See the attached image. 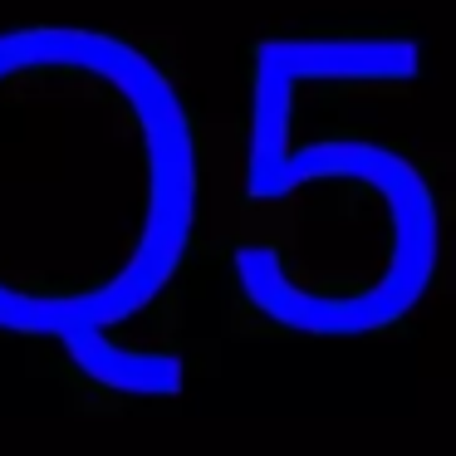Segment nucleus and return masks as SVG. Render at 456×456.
<instances>
[{
    "mask_svg": "<svg viewBox=\"0 0 456 456\" xmlns=\"http://www.w3.org/2000/svg\"><path fill=\"white\" fill-rule=\"evenodd\" d=\"M427 54L403 30L265 35L246 54L231 280L289 338H378L442 270L422 138Z\"/></svg>",
    "mask_w": 456,
    "mask_h": 456,
    "instance_id": "f257e3e1",
    "label": "nucleus"
},
{
    "mask_svg": "<svg viewBox=\"0 0 456 456\" xmlns=\"http://www.w3.org/2000/svg\"><path fill=\"white\" fill-rule=\"evenodd\" d=\"M201 226V138L152 50L103 25L0 30V334L152 319Z\"/></svg>",
    "mask_w": 456,
    "mask_h": 456,
    "instance_id": "f03ea898",
    "label": "nucleus"
},
{
    "mask_svg": "<svg viewBox=\"0 0 456 456\" xmlns=\"http://www.w3.org/2000/svg\"><path fill=\"white\" fill-rule=\"evenodd\" d=\"M74 378L113 397H172L187 383V363L182 348L152 329V319H133V324H113L99 334H79L54 344Z\"/></svg>",
    "mask_w": 456,
    "mask_h": 456,
    "instance_id": "7ed1b4c3",
    "label": "nucleus"
}]
</instances>
